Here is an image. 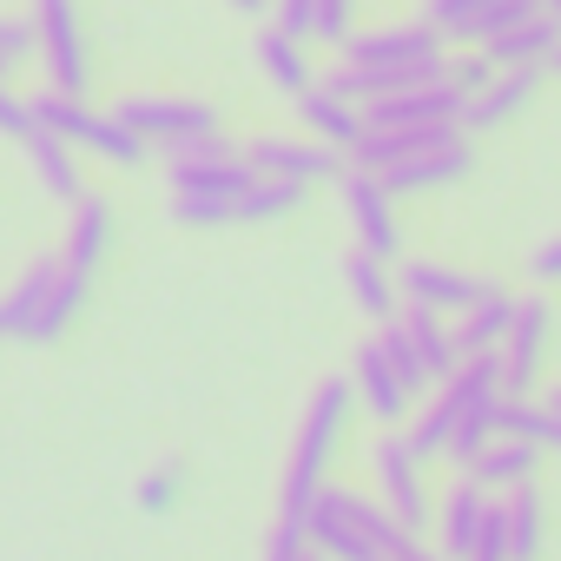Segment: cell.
<instances>
[{
	"instance_id": "obj_1",
	"label": "cell",
	"mask_w": 561,
	"mask_h": 561,
	"mask_svg": "<svg viewBox=\"0 0 561 561\" xmlns=\"http://www.w3.org/2000/svg\"><path fill=\"white\" fill-rule=\"evenodd\" d=\"M344 423H351V383L331 377V383L311 397V410H305V423H298V443H291L285 522H305V508H311V495L324 489V469H331V456H337V443H344Z\"/></svg>"
},
{
	"instance_id": "obj_2",
	"label": "cell",
	"mask_w": 561,
	"mask_h": 561,
	"mask_svg": "<svg viewBox=\"0 0 561 561\" xmlns=\"http://www.w3.org/2000/svg\"><path fill=\"white\" fill-rule=\"evenodd\" d=\"M502 397V364L495 357H462L449 377H443V390H436V403L416 416V430H410V449L430 462V456H449V436H456V423L469 416V410H482V403H495Z\"/></svg>"
},
{
	"instance_id": "obj_3",
	"label": "cell",
	"mask_w": 561,
	"mask_h": 561,
	"mask_svg": "<svg viewBox=\"0 0 561 561\" xmlns=\"http://www.w3.org/2000/svg\"><path fill=\"white\" fill-rule=\"evenodd\" d=\"M311 198V185H298V179H257V185H244V192H218V198H172V218L179 225H198V231H211V225H271V218H291L298 205Z\"/></svg>"
},
{
	"instance_id": "obj_4",
	"label": "cell",
	"mask_w": 561,
	"mask_h": 561,
	"mask_svg": "<svg viewBox=\"0 0 561 561\" xmlns=\"http://www.w3.org/2000/svg\"><path fill=\"white\" fill-rule=\"evenodd\" d=\"M383 351H390V364H397V377H403L410 397H416L423 383H436V377L456 370L449 324H443L436 311H423V305H403V311L383 324Z\"/></svg>"
},
{
	"instance_id": "obj_5",
	"label": "cell",
	"mask_w": 561,
	"mask_h": 561,
	"mask_svg": "<svg viewBox=\"0 0 561 561\" xmlns=\"http://www.w3.org/2000/svg\"><path fill=\"white\" fill-rule=\"evenodd\" d=\"M34 113L67 139V146H87L93 159H106V165H139L146 159V139L133 133V126H119V113L113 119H100V113H87L80 100H67V93H41L34 100Z\"/></svg>"
},
{
	"instance_id": "obj_6",
	"label": "cell",
	"mask_w": 561,
	"mask_h": 561,
	"mask_svg": "<svg viewBox=\"0 0 561 561\" xmlns=\"http://www.w3.org/2000/svg\"><path fill=\"white\" fill-rule=\"evenodd\" d=\"M34 41H41V54H47L54 93L80 100L87 80H93V60H87V21H80L73 0H34Z\"/></svg>"
},
{
	"instance_id": "obj_7",
	"label": "cell",
	"mask_w": 561,
	"mask_h": 561,
	"mask_svg": "<svg viewBox=\"0 0 561 561\" xmlns=\"http://www.w3.org/2000/svg\"><path fill=\"white\" fill-rule=\"evenodd\" d=\"M337 185H344V218H351V231H357V251H370V257H397L403 251V231H397V192L377 179V172H364V165H351V172H337Z\"/></svg>"
},
{
	"instance_id": "obj_8",
	"label": "cell",
	"mask_w": 561,
	"mask_h": 561,
	"mask_svg": "<svg viewBox=\"0 0 561 561\" xmlns=\"http://www.w3.org/2000/svg\"><path fill=\"white\" fill-rule=\"evenodd\" d=\"M244 185H257V172L218 133H205L185 152H172V192H185V198H218V192H244Z\"/></svg>"
},
{
	"instance_id": "obj_9",
	"label": "cell",
	"mask_w": 561,
	"mask_h": 561,
	"mask_svg": "<svg viewBox=\"0 0 561 561\" xmlns=\"http://www.w3.org/2000/svg\"><path fill=\"white\" fill-rule=\"evenodd\" d=\"M548 331H554L548 298H515L508 337H502V351H495V364H502V397H528V390H535L541 357H548Z\"/></svg>"
},
{
	"instance_id": "obj_10",
	"label": "cell",
	"mask_w": 561,
	"mask_h": 561,
	"mask_svg": "<svg viewBox=\"0 0 561 561\" xmlns=\"http://www.w3.org/2000/svg\"><path fill=\"white\" fill-rule=\"evenodd\" d=\"M119 126H133L146 146H165V152H185L192 139L218 133L211 106H198V100H126L119 106Z\"/></svg>"
},
{
	"instance_id": "obj_11",
	"label": "cell",
	"mask_w": 561,
	"mask_h": 561,
	"mask_svg": "<svg viewBox=\"0 0 561 561\" xmlns=\"http://www.w3.org/2000/svg\"><path fill=\"white\" fill-rule=\"evenodd\" d=\"M397 291H403L410 305L436 311V318H462L469 305L495 298L502 285H489V277H469V271H449V264H403V277H397Z\"/></svg>"
},
{
	"instance_id": "obj_12",
	"label": "cell",
	"mask_w": 561,
	"mask_h": 561,
	"mask_svg": "<svg viewBox=\"0 0 561 561\" xmlns=\"http://www.w3.org/2000/svg\"><path fill=\"white\" fill-rule=\"evenodd\" d=\"M244 159H251L257 179H298V185H318V179L344 172L337 146H324V139H285V133H264Z\"/></svg>"
},
{
	"instance_id": "obj_13",
	"label": "cell",
	"mask_w": 561,
	"mask_h": 561,
	"mask_svg": "<svg viewBox=\"0 0 561 561\" xmlns=\"http://www.w3.org/2000/svg\"><path fill=\"white\" fill-rule=\"evenodd\" d=\"M377 482H383V508L416 535L436 508H430V489H423V456L403 443V436H390V443H377Z\"/></svg>"
},
{
	"instance_id": "obj_14",
	"label": "cell",
	"mask_w": 561,
	"mask_h": 561,
	"mask_svg": "<svg viewBox=\"0 0 561 561\" xmlns=\"http://www.w3.org/2000/svg\"><path fill=\"white\" fill-rule=\"evenodd\" d=\"M305 535H311V548H318L324 561H383V554L370 548V535L351 522L344 489H318V495H311V508H305Z\"/></svg>"
},
{
	"instance_id": "obj_15",
	"label": "cell",
	"mask_w": 561,
	"mask_h": 561,
	"mask_svg": "<svg viewBox=\"0 0 561 561\" xmlns=\"http://www.w3.org/2000/svg\"><path fill=\"white\" fill-rule=\"evenodd\" d=\"M469 165H476L469 133H456V139H443V146H423V152L397 159V165H390V172H377V179H383L390 192H443V185H456Z\"/></svg>"
},
{
	"instance_id": "obj_16",
	"label": "cell",
	"mask_w": 561,
	"mask_h": 561,
	"mask_svg": "<svg viewBox=\"0 0 561 561\" xmlns=\"http://www.w3.org/2000/svg\"><path fill=\"white\" fill-rule=\"evenodd\" d=\"M423 60H443V34L430 21L423 27H377V34L351 41V67H423Z\"/></svg>"
},
{
	"instance_id": "obj_17",
	"label": "cell",
	"mask_w": 561,
	"mask_h": 561,
	"mask_svg": "<svg viewBox=\"0 0 561 561\" xmlns=\"http://www.w3.org/2000/svg\"><path fill=\"white\" fill-rule=\"evenodd\" d=\"M489 489L482 482H456L443 502H436V548L449 554V561H469V548H476V535H482V522H489Z\"/></svg>"
},
{
	"instance_id": "obj_18",
	"label": "cell",
	"mask_w": 561,
	"mask_h": 561,
	"mask_svg": "<svg viewBox=\"0 0 561 561\" xmlns=\"http://www.w3.org/2000/svg\"><path fill=\"white\" fill-rule=\"evenodd\" d=\"M535 87H541V67H502L476 100H462V133H489V126H502L508 113H522V106L535 100Z\"/></svg>"
},
{
	"instance_id": "obj_19",
	"label": "cell",
	"mask_w": 561,
	"mask_h": 561,
	"mask_svg": "<svg viewBox=\"0 0 561 561\" xmlns=\"http://www.w3.org/2000/svg\"><path fill=\"white\" fill-rule=\"evenodd\" d=\"M54 285H60V257H34L27 271H21V285L0 298V337H34V324H41V311H47V298H54Z\"/></svg>"
},
{
	"instance_id": "obj_20",
	"label": "cell",
	"mask_w": 561,
	"mask_h": 561,
	"mask_svg": "<svg viewBox=\"0 0 561 561\" xmlns=\"http://www.w3.org/2000/svg\"><path fill=\"white\" fill-rule=\"evenodd\" d=\"M298 119H305V133H311V139H324V146H337V152H351V146L370 133L364 106L337 100L331 87H311V93H298Z\"/></svg>"
},
{
	"instance_id": "obj_21",
	"label": "cell",
	"mask_w": 561,
	"mask_h": 561,
	"mask_svg": "<svg viewBox=\"0 0 561 561\" xmlns=\"http://www.w3.org/2000/svg\"><path fill=\"white\" fill-rule=\"evenodd\" d=\"M21 152L34 159V179H41V185H47L60 205H80V198H87V185H80V165H73V146H67V139H60L47 119H41L27 139H21Z\"/></svg>"
},
{
	"instance_id": "obj_22",
	"label": "cell",
	"mask_w": 561,
	"mask_h": 561,
	"mask_svg": "<svg viewBox=\"0 0 561 561\" xmlns=\"http://www.w3.org/2000/svg\"><path fill=\"white\" fill-rule=\"evenodd\" d=\"M508 318H515V298H508V291H495V298L469 305V311L456 318V331H449L456 364H462V357H495V351H502V337H508Z\"/></svg>"
},
{
	"instance_id": "obj_23",
	"label": "cell",
	"mask_w": 561,
	"mask_h": 561,
	"mask_svg": "<svg viewBox=\"0 0 561 561\" xmlns=\"http://www.w3.org/2000/svg\"><path fill=\"white\" fill-rule=\"evenodd\" d=\"M535 462H541L535 443L495 436V443H482L462 469H469V482H482V489H515V482H535Z\"/></svg>"
},
{
	"instance_id": "obj_24",
	"label": "cell",
	"mask_w": 561,
	"mask_h": 561,
	"mask_svg": "<svg viewBox=\"0 0 561 561\" xmlns=\"http://www.w3.org/2000/svg\"><path fill=\"white\" fill-rule=\"evenodd\" d=\"M106 244H113V211H106V198H80L73 205V231H67V271H80V277H93L100 271V257H106Z\"/></svg>"
},
{
	"instance_id": "obj_25",
	"label": "cell",
	"mask_w": 561,
	"mask_h": 561,
	"mask_svg": "<svg viewBox=\"0 0 561 561\" xmlns=\"http://www.w3.org/2000/svg\"><path fill=\"white\" fill-rule=\"evenodd\" d=\"M357 390H364V403H370V416H383V423H397V416L410 410V390H403V377H397V364H390V351H383V337L357 351Z\"/></svg>"
},
{
	"instance_id": "obj_26",
	"label": "cell",
	"mask_w": 561,
	"mask_h": 561,
	"mask_svg": "<svg viewBox=\"0 0 561 561\" xmlns=\"http://www.w3.org/2000/svg\"><path fill=\"white\" fill-rule=\"evenodd\" d=\"M344 285H351V305L364 311V318H397V277H390V264L383 257H370V251H351L344 257Z\"/></svg>"
},
{
	"instance_id": "obj_27",
	"label": "cell",
	"mask_w": 561,
	"mask_h": 561,
	"mask_svg": "<svg viewBox=\"0 0 561 561\" xmlns=\"http://www.w3.org/2000/svg\"><path fill=\"white\" fill-rule=\"evenodd\" d=\"M502 522H508V561H535V554H541V535H548L541 489H535V482L502 489Z\"/></svg>"
},
{
	"instance_id": "obj_28",
	"label": "cell",
	"mask_w": 561,
	"mask_h": 561,
	"mask_svg": "<svg viewBox=\"0 0 561 561\" xmlns=\"http://www.w3.org/2000/svg\"><path fill=\"white\" fill-rule=\"evenodd\" d=\"M257 67L271 73V87H277V93H291V100L318 87V73H311V60H305V41L277 34V27H271V34H257Z\"/></svg>"
},
{
	"instance_id": "obj_29",
	"label": "cell",
	"mask_w": 561,
	"mask_h": 561,
	"mask_svg": "<svg viewBox=\"0 0 561 561\" xmlns=\"http://www.w3.org/2000/svg\"><path fill=\"white\" fill-rule=\"evenodd\" d=\"M554 41H561V27L548 21V14H535V21H522V27H508V34H495L482 54L495 60V67H541L548 54H554Z\"/></svg>"
},
{
	"instance_id": "obj_30",
	"label": "cell",
	"mask_w": 561,
	"mask_h": 561,
	"mask_svg": "<svg viewBox=\"0 0 561 561\" xmlns=\"http://www.w3.org/2000/svg\"><path fill=\"white\" fill-rule=\"evenodd\" d=\"M87 285H93V277H80V271H67V264H60V285H54V298H47V311H41V324H34V337H27V344H54V337L80 318Z\"/></svg>"
},
{
	"instance_id": "obj_31",
	"label": "cell",
	"mask_w": 561,
	"mask_h": 561,
	"mask_svg": "<svg viewBox=\"0 0 561 561\" xmlns=\"http://www.w3.org/2000/svg\"><path fill=\"white\" fill-rule=\"evenodd\" d=\"M344 508H351V522H357V528L370 535V548H377L383 561H390V554H397V548L410 541V528H403V522H397V515H390L383 502H370V495H351V489H344Z\"/></svg>"
},
{
	"instance_id": "obj_32",
	"label": "cell",
	"mask_w": 561,
	"mask_h": 561,
	"mask_svg": "<svg viewBox=\"0 0 561 561\" xmlns=\"http://www.w3.org/2000/svg\"><path fill=\"white\" fill-rule=\"evenodd\" d=\"M502 8V0H430V27L443 41H476V27Z\"/></svg>"
},
{
	"instance_id": "obj_33",
	"label": "cell",
	"mask_w": 561,
	"mask_h": 561,
	"mask_svg": "<svg viewBox=\"0 0 561 561\" xmlns=\"http://www.w3.org/2000/svg\"><path fill=\"white\" fill-rule=\"evenodd\" d=\"M495 73H502V67H495L482 47H476V54H462V60H443V87H456L462 100H476V93H482Z\"/></svg>"
},
{
	"instance_id": "obj_34",
	"label": "cell",
	"mask_w": 561,
	"mask_h": 561,
	"mask_svg": "<svg viewBox=\"0 0 561 561\" xmlns=\"http://www.w3.org/2000/svg\"><path fill=\"white\" fill-rule=\"evenodd\" d=\"M271 8H277V34L318 41V0H271Z\"/></svg>"
},
{
	"instance_id": "obj_35",
	"label": "cell",
	"mask_w": 561,
	"mask_h": 561,
	"mask_svg": "<svg viewBox=\"0 0 561 561\" xmlns=\"http://www.w3.org/2000/svg\"><path fill=\"white\" fill-rule=\"evenodd\" d=\"M179 489H185V476H179V469H159V476L139 482V508H146V515H165V508L179 502Z\"/></svg>"
},
{
	"instance_id": "obj_36",
	"label": "cell",
	"mask_w": 561,
	"mask_h": 561,
	"mask_svg": "<svg viewBox=\"0 0 561 561\" xmlns=\"http://www.w3.org/2000/svg\"><path fill=\"white\" fill-rule=\"evenodd\" d=\"M469 561H508V522H502V502L489 508V522H482V535H476Z\"/></svg>"
},
{
	"instance_id": "obj_37",
	"label": "cell",
	"mask_w": 561,
	"mask_h": 561,
	"mask_svg": "<svg viewBox=\"0 0 561 561\" xmlns=\"http://www.w3.org/2000/svg\"><path fill=\"white\" fill-rule=\"evenodd\" d=\"M41 126V113H34V100H14L8 87H0V133H8V139H27Z\"/></svg>"
},
{
	"instance_id": "obj_38",
	"label": "cell",
	"mask_w": 561,
	"mask_h": 561,
	"mask_svg": "<svg viewBox=\"0 0 561 561\" xmlns=\"http://www.w3.org/2000/svg\"><path fill=\"white\" fill-rule=\"evenodd\" d=\"M351 8H357V0H318V41L344 47L351 41Z\"/></svg>"
},
{
	"instance_id": "obj_39",
	"label": "cell",
	"mask_w": 561,
	"mask_h": 561,
	"mask_svg": "<svg viewBox=\"0 0 561 561\" xmlns=\"http://www.w3.org/2000/svg\"><path fill=\"white\" fill-rule=\"evenodd\" d=\"M305 548H311V535H305V522H285L271 535V548H264V561H305Z\"/></svg>"
},
{
	"instance_id": "obj_40",
	"label": "cell",
	"mask_w": 561,
	"mask_h": 561,
	"mask_svg": "<svg viewBox=\"0 0 561 561\" xmlns=\"http://www.w3.org/2000/svg\"><path fill=\"white\" fill-rule=\"evenodd\" d=\"M535 277H541V285H554V277H561V238L535 251Z\"/></svg>"
},
{
	"instance_id": "obj_41",
	"label": "cell",
	"mask_w": 561,
	"mask_h": 561,
	"mask_svg": "<svg viewBox=\"0 0 561 561\" xmlns=\"http://www.w3.org/2000/svg\"><path fill=\"white\" fill-rule=\"evenodd\" d=\"M390 561H449V554H443V548H423V541L410 535V541H403V548H397Z\"/></svg>"
},
{
	"instance_id": "obj_42",
	"label": "cell",
	"mask_w": 561,
	"mask_h": 561,
	"mask_svg": "<svg viewBox=\"0 0 561 561\" xmlns=\"http://www.w3.org/2000/svg\"><path fill=\"white\" fill-rule=\"evenodd\" d=\"M541 403H548V416H554V423H561V383H554V390H548V397H541Z\"/></svg>"
},
{
	"instance_id": "obj_43",
	"label": "cell",
	"mask_w": 561,
	"mask_h": 561,
	"mask_svg": "<svg viewBox=\"0 0 561 561\" xmlns=\"http://www.w3.org/2000/svg\"><path fill=\"white\" fill-rule=\"evenodd\" d=\"M541 73H554V80H561V41H554V54L541 60Z\"/></svg>"
},
{
	"instance_id": "obj_44",
	"label": "cell",
	"mask_w": 561,
	"mask_h": 561,
	"mask_svg": "<svg viewBox=\"0 0 561 561\" xmlns=\"http://www.w3.org/2000/svg\"><path fill=\"white\" fill-rule=\"evenodd\" d=\"M231 8H238V14H264V0H231Z\"/></svg>"
},
{
	"instance_id": "obj_45",
	"label": "cell",
	"mask_w": 561,
	"mask_h": 561,
	"mask_svg": "<svg viewBox=\"0 0 561 561\" xmlns=\"http://www.w3.org/2000/svg\"><path fill=\"white\" fill-rule=\"evenodd\" d=\"M541 14H548V21H554V27H561V0H541Z\"/></svg>"
},
{
	"instance_id": "obj_46",
	"label": "cell",
	"mask_w": 561,
	"mask_h": 561,
	"mask_svg": "<svg viewBox=\"0 0 561 561\" xmlns=\"http://www.w3.org/2000/svg\"><path fill=\"white\" fill-rule=\"evenodd\" d=\"M305 561H324V554H318V548H305Z\"/></svg>"
},
{
	"instance_id": "obj_47",
	"label": "cell",
	"mask_w": 561,
	"mask_h": 561,
	"mask_svg": "<svg viewBox=\"0 0 561 561\" xmlns=\"http://www.w3.org/2000/svg\"><path fill=\"white\" fill-rule=\"evenodd\" d=\"M8 67H14V60H8V54H0V73H8Z\"/></svg>"
}]
</instances>
